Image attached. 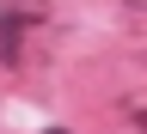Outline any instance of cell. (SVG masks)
I'll return each instance as SVG.
<instances>
[{
  "mask_svg": "<svg viewBox=\"0 0 147 134\" xmlns=\"http://www.w3.org/2000/svg\"><path fill=\"white\" fill-rule=\"evenodd\" d=\"M37 25V0H6L0 6V61H18V43Z\"/></svg>",
  "mask_w": 147,
  "mask_h": 134,
  "instance_id": "1",
  "label": "cell"
},
{
  "mask_svg": "<svg viewBox=\"0 0 147 134\" xmlns=\"http://www.w3.org/2000/svg\"><path fill=\"white\" fill-rule=\"evenodd\" d=\"M123 122L135 134H147V91H129V98H123Z\"/></svg>",
  "mask_w": 147,
  "mask_h": 134,
  "instance_id": "2",
  "label": "cell"
},
{
  "mask_svg": "<svg viewBox=\"0 0 147 134\" xmlns=\"http://www.w3.org/2000/svg\"><path fill=\"white\" fill-rule=\"evenodd\" d=\"M129 6H147V0H129Z\"/></svg>",
  "mask_w": 147,
  "mask_h": 134,
  "instance_id": "3",
  "label": "cell"
}]
</instances>
